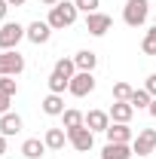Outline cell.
<instances>
[{
	"label": "cell",
	"mask_w": 156,
	"mask_h": 159,
	"mask_svg": "<svg viewBox=\"0 0 156 159\" xmlns=\"http://www.w3.org/2000/svg\"><path fill=\"white\" fill-rule=\"evenodd\" d=\"M135 156V150H132V144H104V150H101V159H132Z\"/></svg>",
	"instance_id": "obj_13"
},
{
	"label": "cell",
	"mask_w": 156,
	"mask_h": 159,
	"mask_svg": "<svg viewBox=\"0 0 156 159\" xmlns=\"http://www.w3.org/2000/svg\"><path fill=\"white\" fill-rule=\"evenodd\" d=\"M110 28H113V19H110L107 12H89V16H86V31H89L92 37H104Z\"/></svg>",
	"instance_id": "obj_7"
},
{
	"label": "cell",
	"mask_w": 156,
	"mask_h": 159,
	"mask_svg": "<svg viewBox=\"0 0 156 159\" xmlns=\"http://www.w3.org/2000/svg\"><path fill=\"white\" fill-rule=\"evenodd\" d=\"M67 144L80 150V153H89L92 150V144H95V132L89 129V125H80V129H71L67 132Z\"/></svg>",
	"instance_id": "obj_6"
},
{
	"label": "cell",
	"mask_w": 156,
	"mask_h": 159,
	"mask_svg": "<svg viewBox=\"0 0 156 159\" xmlns=\"http://www.w3.org/2000/svg\"><path fill=\"white\" fill-rule=\"evenodd\" d=\"M21 70H25V55L19 49L0 52V77H19Z\"/></svg>",
	"instance_id": "obj_4"
},
{
	"label": "cell",
	"mask_w": 156,
	"mask_h": 159,
	"mask_svg": "<svg viewBox=\"0 0 156 159\" xmlns=\"http://www.w3.org/2000/svg\"><path fill=\"white\" fill-rule=\"evenodd\" d=\"M3 153H6V135H0V159H3Z\"/></svg>",
	"instance_id": "obj_30"
},
{
	"label": "cell",
	"mask_w": 156,
	"mask_h": 159,
	"mask_svg": "<svg viewBox=\"0 0 156 159\" xmlns=\"http://www.w3.org/2000/svg\"><path fill=\"white\" fill-rule=\"evenodd\" d=\"M110 144H132L135 141V132L129 129V122H110V129L104 132Z\"/></svg>",
	"instance_id": "obj_10"
},
{
	"label": "cell",
	"mask_w": 156,
	"mask_h": 159,
	"mask_svg": "<svg viewBox=\"0 0 156 159\" xmlns=\"http://www.w3.org/2000/svg\"><path fill=\"white\" fill-rule=\"evenodd\" d=\"M147 110H150V116H153V119H156V98H153V101H150V107H147Z\"/></svg>",
	"instance_id": "obj_31"
},
{
	"label": "cell",
	"mask_w": 156,
	"mask_h": 159,
	"mask_svg": "<svg viewBox=\"0 0 156 159\" xmlns=\"http://www.w3.org/2000/svg\"><path fill=\"white\" fill-rule=\"evenodd\" d=\"M9 101H12V95H3V92H0V116L9 113Z\"/></svg>",
	"instance_id": "obj_27"
},
{
	"label": "cell",
	"mask_w": 156,
	"mask_h": 159,
	"mask_svg": "<svg viewBox=\"0 0 156 159\" xmlns=\"http://www.w3.org/2000/svg\"><path fill=\"white\" fill-rule=\"evenodd\" d=\"M25 25L19 21H3L0 25V52H6V49H19V43L25 40Z\"/></svg>",
	"instance_id": "obj_3"
},
{
	"label": "cell",
	"mask_w": 156,
	"mask_h": 159,
	"mask_svg": "<svg viewBox=\"0 0 156 159\" xmlns=\"http://www.w3.org/2000/svg\"><path fill=\"white\" fill-rule=\"evenodd\" d=\"M40 107H43V113H46V116H61V113H64V98L55 95V92H49L46 98L40 101Z\"/></svg>",
	"instance_id": "obj_16"
},
{
	"label": "cell",
	"mask_w": 156,
	"mask_h": 159,
	"mask_svg": "<svg viewBox=\"0 0 156 159\" xmlns=\"http://www.w3.org/2000/svg\"><path fill=\"white\" fill-rule=\"evenodd\" d=\"M40 3H43V6H49V9H52V6H55V3H58V0H40Z\"/></svg>",
	"instance_id": "obj_33"
},
{
	"label": "cell",
	"mask_w": 156,
	"mask_h": 159,
	"mask_svg": "<svg viewBox=\"0 0 156 159\" xmlns=\"http://www.w3.org/2000/svg\"><path fill=\"white\" fill-rule=\"evenodd\" d=\"M74 64H77V70H95L98 55L92 52V49H80L77 55H74Z\"/></svg>",
	"instance_id": "obj_18"
},
{
	"label": "cell",
	"mask_w": 156,
	"mask_h": 159,
	"mask_svg": "<svg viewBox=\"0 0 156 159\" xmlns=\"http://www.w3.org/2000/svg\"><path fill=\"white\" fill-rule=\"evenodd\" d=\"M77 16H80V9L74 6V0H58L52 9H49V28L52 31H64V28H71L74 21H77Z\"/></svg>",
	"instance_id": "obj_1"
},
{
	"label": "cell",
	"mask_w": 156,
	"mask_h": 159,
	"mask_svg": "<svg viewBox=\"0 0 156 159\" xmlns=\"http://www.w3.org/2000/svg\"><path fill=\"white\" fill-rule=\"evenodd\" d=\"M107 113H110V122H132V116H135V107H132L129 101H113Z\"/></svg>",
	"instance_id": "obj_12"
},
{
	"label": "cell",
	"mask_w": 156,
	"mask_h": 159,
	"mask_svg": "<svg viewBox=\"0 0 156 159\" xmlns=\"http://www.w3.org/2000/svg\"><path fill=\"white\" fill-rule=\"evenodd\" d=\"M141 52H144V55H156V25L147 28V34L141 40Z\"/></svg>",
	"instance_id": "obj_23"
},
{
	"label": "cell",
	"mask_w": 156,
	"mask_h": 159,
	"mask_svg": "<svg viewBox=\"0 0 156 159\" xmlns=\"http://www.w3.org/2000/svg\"><path fill=\"white\" fill-rule=\"evenodd\" d=\"M150 101H153V95H150L147 89H135V92H132V98H129V104H132L135 110H147V107H150Z\"/></svg>",
	"instance_id": "obj_20"
},
{
	"label": "cell",
	"mask_w": 156,
	"mask_h": 159,
	"mask_svg": "<svg viewBox=\"0 0 156 159\" xmlns=\"http://www.w3.org/2000/svg\"><path fill=\"white\" fill-rule=\"evenodd\" d=\"M144 89H147V92H150V95L156 98V74H150V77H147V83H144Z\"/></svg>",
	"instance_id": "obj_28"
},
{
	"label": "cell",
	"mask_w": 156,
	"mask_h": 159,
	"mask_svg": "<svg viewBox=\"0 0 156 159\" xmlns=\"http://www.w3.org/2000/svg\"><path fill=\"white\" fill-rule=\"evenodd\" d=\"M52 70H55V74H61V77H67V80H74V74H77V64H74V58H58Z\"/></svg>",
	"instance_id": "obj_22"
},
{
	"label": "cell",
	"mask_w": 156,
	"mask_h": 159,
	"mask_svg": "<svg viewBox=\"0 0 156 159\" xmlns=\"http://www.w3.org/2000/svg\"><path fill=\"white\" fill-rule=\"evenodd\" d=\"M6 3H9V6H25L28 0H6Z\"/></svg>",
	"instance_id": "obj_32"
},
{
	"label": "cell",
	"mask_w": 156,
	"mask_h": 159,
	"mask_svg": "<svg viewBox=\"0 0 156 159\" xmlns=\"http://www.w3.org/2000/svg\"><path fill=\"white\" fill-rule=\"evenodd\" d=\"M132 150H135L138 156H150L156 150V129H141L132 141Z\"/></svg>",
	"instance_id": "obj_8"
},
{
	"label": "cell",
	"mask_w": 156,
	"mask_h": 159,
	"mask_svg": "<svg viewBox=\"0 0 156 159\" xmlns=\"http://www.w3.org/2000/svg\"><path fill=\"white\" fill-rule=\"evenodd\" d=\"M21 129H25V119H21L19 113H3V116H0V135L12 138V135H19Z\"/></svg>",
	"instance_id": "obj_11"
},
{
	"label": "cell",
	"mask_w": 156,
	"mask_h": 159,
	"mask_svg": "<svg viewBox=\"0 0 156 159\" xmlns=\"http://www.w3.org/2000/svg\"><path fill=\"white\" fill-rule=\"evenodd\" d=\"M46 83H49V92H55V95H64V92H67V86H71V80L61 77V74H55V70L49 74V80H46Z\"/></svg>",
	"instance_id": "obj_21"
},
{
	"label": "cell",
	"mask_w": 156,
	"mask_h": 159,
	"mask_svg": "<svg viewBox=\"0 0 156 159\" xmlns=\"http://www.w3.org/2000/svg\"><path fill=\"white\" fill-rule=\"evenodd\" d=\"M6 12H9V3H6V0H0V21H6Z\"/></svg>",
	"instance_id": "obj_29"
},
{
	"label": "cell",
	"mask_w": 156,
	"mask_h": 159,
	"mask_svg": "<svg viewBox=\"0 0 156 159\" xmlns=\"http://www.w3.org/2000/svg\"><path fill=\"white\" fill-rule=\"evenodd\" d=\"M67 92H71L74 98L92 95V92H95V77H92V70H77L74 80H71V86H67Z\"/></svg>",
	"instance_id": "obj_5"
},
{
	"label": "cell",
	"mask_w": 156,
	"mask_h": 159,
	"mask_svg": "<svg viewBox=\"0 0 156 159\" xmlns=\"http://www.w3.org/2000/svg\"><path fill=\"white\" fill-rule=\"evenodd\" d=\"M74 6H77L80 12H98V6H101V0H74Z\"/></svg>",
	"instance_id": "obj_26"
},
{
	"label": "cell",
	"mask_w": 156,
	"mask_h": 159,
	"mask_svg": "<svg viewBox=\"0 0 156 159\" xmlns=\"http://www.w3.org/2000/svg\"><path fill=\"white\" fill-rule=\"evenodd\" d=\"M150 16V3L147 0H126V6H122V21L129 25V28H141L144 21Z\"/></svg>",
	"instance_id": "obj_2"
},
{
	"label": "cell",
	"mask_w": 156,
	"mask_h": 159,
	"mask_svg": "<svg viewBox=\"0 0 156 159\" xmlns=\"http://www.w3.org/2000/svg\"><path fill=\"white\" fill-rule=\"evenodd\" d=\"M46 141H40V138H28L25 144H21V156L25 159H43L46 156Z\"/></svg>",
	"instance_id": "obj_15"
},
{
	"label": "cell",
	"mask_w": 156,
	"mask_h": 159,
	"mask_svg": "<svg viewBox=\"0 0 156 159\" xmlns=\"http://www.w3.org/2000/svg\"><path fill=\"white\" fill-rule=\"evenodd\" d=\"M86 125L92 132H107L110 129V113L107 110H89L86 113Z\"/></svg>",
	"instance_id": "obj_14"
},
{
	"label": "cell",
	"mask_w": 156,
	"mask_h": 159,
	"mask_svg": "<svg viewBox=\"0 0 156 159\" xmlns=\"http://www.w3.org/2000/svg\"><path fill=\"white\" fill-rule=\"evenodd\" d=\"M43 141H46L49 150H64V144H67V132H64V129H46Z\"/></svg>",
	"instance_id": "obj_17"
},
{
	"label": "cell",
	"mask_w": 156,
	"mask_h": 159,
	"mask_svg": "<svg viewBox=\"0 0 156 159\" xmlns=\"http://www.w3.org/2000/svg\"><path fill=\"white\" fill-rule=\"evenodd\" d=\"M132 92H135V89H132L126 80L113 83V101H129V98H132Z\"/></svg>",
	"instance_id": "obj_24"
},
{
	"label": "cell",
	"mask_w": 156,
	"mask_h": 159,
	"mask_svg": "<svg viewBox=\"0 0 156 159\" xmlns=\"http://www.w3.org/2000/svg\"><path fill=\"white\" fill-rule=\"evenodd\" d=\"M61 119H64V132H71V129H80V125H86V113H80V110H74V107H67V110L61 113Z\"/></svg>",
	"instance_id": "obj_19"
},
{
	"label": "cell",
	"mask_w": 156,
	"mask_h": 159,
	"mask_svg": "<svg viewBox=\"0 0 156 159\" xmlns=\"http://www.w3.org/2000/svg\"><path fill=\"white\" fill-rule=\"evenodd\" d=\"M25 40H31L34 46H43V43H49L52 40V28H49V21H31L28 25V31H25Z\"/></svg>",
	"instance_id": "obj_9"
},
{
	"label": "cell",
	"mask_w": 156,
	"mask_h": 159,
	"mask_svg": "<svg viewBox=\"0 0 156 159\" xmlns=\"http://www.w3.org/2000/svg\"><path fill=\"white\" fill-rule=\"evenodd\" d=\"M0 92L16 98V92H19V83H16V77H0Z\"/></svg>",
	"instance_id": "obj_25"
}]
</instances>
